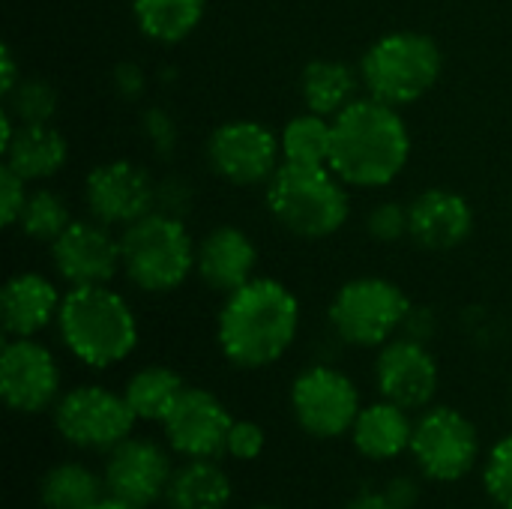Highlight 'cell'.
Instances as JSON below:
<instances>
[{
    "label": "cell",
    "mask_w": 512,
    "mask_h": 509,
    "mask_svg": "<svg viewBox=\"0 0 512 509\" xmlns=\"http://www.w3.org/2000/svg\"><path fill=\"white\" fill-rule=\"evenodd\" d=\"M300 330V300L279 279L255 276L231 291L216 315V342L237 369H267L288 354Z\"/></svg>",
    "instance_id": "1"
},
{
    "label": "cell",
    "mask_w": 512,
    "mask_h": 509,
    "mask_svg": "<svg viewBox=\"0 0 512 509\" xmlns=\"http://www.w3.org/2000/svg\"><path fill=\"white\" fill-rule=\"evenodd\" d=\"M411 159V132L396 105L375 96L354 99L333 117L330 171L360 189L390 186Z\"/></svg>",
    "instance_id": "2"
},
{
    "label": "cell",
    "mask_w": 512,
    "mask_h": 509,
    "mask_svg": "<svg viewBox=\"0 0 512 509\" xmlns=\"http://www.w3.org/2000/svg\"><path fill=\"white\" fill-rule=\"evenodd\" d=\"M57 333L66 351L90 369H111L138 345L135 312L111 285L69 288L57 312Z\"/></svg>",
    "instance_id": "3"
},
{
    "label": "cell",
    "mask_w": 512,
    "mask_h": 509,
    "mask_svg": "<svg viewBox=\"0 0 512 509\" xmlns=\"http://www.w3.org/2000/svg\"><path fill=\"white\" fill-rule=\"evenodd\" d=\"M348 183H342L327 165L306 168L282 162L273 180L264 186V201L273 219L306 240H324L345 228L351 216Z\"/></svg>",
    "instance_id": "4"
},
{
    "label": "cell",
    "mask_w": 512,
    "mask_h": 509,
    "mask_svg": "<svg viewBox=\"0 0 512 509\" xmlns=\"http://www.w3.org/2000/svg\"><path fill=\"white\" fill-rule=\"evenodd\" d=\"M123 273L147 294L177 291L195 270L198 246L177 213L150 210L120 231Z\"/></svg>",
    "instance_id": "5"
},
{
    "label": "cell",
    "mask_w": 512,
    "mask_h": 509,
    "mask_svg": "<svg viewBox=\"0 0 512 509\" xmlns=\"http://www.w3.org/2000/svg\"><path fill=\"white\" fill-rule=\"evenodd\" d=\"M363 90L387 105H414L441 78L444 57L432 36L417 30H393L375 39L360 57Z\"/></svg>",
    "instance_id": "6"
},
{
    "label": "cell",
    "mask_w": 512,
    "mask_h": 509,
    "mask_svg": "<svg viewBox=\"0 0 512 509\" xmlns=\"http://www.w3.org/2000/svg\"><path fill=\"white\" fill-rule=\"evenodd\" d=\"M414 306L402 285L381 276L345 282L330 303L333 333L354 348H381L408 324Z\"/></svg>",
    "instance_id": "7"
},
{
    "label": "cell",
    "mask_w": 512,
    "mask_h": 509,
    "mask_svg": "<svg viewBox=\"0 0 512 509\" xmlns=\"http://www.w3.org/2000/svg\"><path fill=\"white\" fill-rule=\"evenodd\" d=\"M138 417L132 414L123 393H114L99 384H81L63 393L54 405V429L57 435L90 453H111L123 444Z\"/></svg>",
    "instance_id": "8"
},
{
    "label": "cell",
    "mask_w": 512,
    "mask_h": 509,
    "mask_svg": "<svg viewBox=\"0 0 512 509\" xmlns=\"http://www.w3.org/2000/svg\"><path fill=\"white\" fill-rule=\"evenodd\" d=\"M408 453L414 456V465L423 471V477L435 483H459L477 468L480 435L462 411L438 405L414 420Z\"/></svg>",
    "instance_id": "9"
},
{
    "label": "cell",
    "mask_w": 512,
    "mask_h": 509,
    "mask_svg": "<svg viewBox=\"0 0 512 509\" xmlns=\"http://www.w3.org/2000/svg\"><path fill=\"white\" fill-rule=\"evenodd\" d=\"M291 411L297 426L321 441L354 429L363 405L357 384L333 366H309L291 384Z\"/></svg>",
    "instance_id": "10"
},
{
    "label": "cell",
    "mask_w": 512,
    "mask_h": 509,
    "mask_svg": "<svg viewBox=\"0 0 512 509\" xmlns=\"http://www.w3.org/2000/svg\"><path fill=\"white\" fill-rule=\"evenodd\" d=\"M207 159L234 186H267L282 165V141L258 120H228L210 135Z\"/></svg>",
    "instance_id": "11"
},
{
    "label": "cell",
    "mask_w": 512,
    "mask_h": 509,
    "mask_svg": "<svg viewBox=\"0 0 512 509\" xmlns=\"http://www.w3.org/2000/svg\"><path fill=\"white\" fill-rule=\"evenodd\" d=\"M0 396L18 414H42L63 396L60 366L36 336L6 339L0 351Z\"/></svg>",
    "instance_id": "12"
},
{
    "label": "cell",
    "mask_w": 512,
    "mask_h": 509,
    "mask_svg": "<svg viewBox=\"0 0 512 509\" xmlns=\"http://www.w3.org/2000/svg\"><path fill=\"white\" fill-rule=\"evenodd\" d=\"M234 426L222 399L204 387H186L162 420L165 444L183 459H219Z\"/></svg>",
    "instance_id": "13"
},
{
    "label": "cell",
    "mask_w": 512,
    "mask_h": 509,
    "mask_svg": "<svg viewBox=\"0 0 512 509\" xmlns=\"http://www.w3.org/2000/svg\"><path fill=\"white\" fill-rule=\"evenodd\" d=\"M156 186L150 174L129 162L114 159L96 165L84 180V204L93 219H99L108 228H126L156 210Z\"/></svg>",
    "instance_id": "14"
},
{
    "label": "cell",
    "mask_w": 512,
    "mask_h": 509,
    "mask_svg": "<svg viewBox=\"0 0 512 509\" xmlns=\"http://www.w3.org/2000/svg\"><path fill=\"white\" fill-rule=\"evenodd\" d=\"M54 273L69 288L108 285L123 270L120 237L99 219H72V225L51 243Z\"/></svg>",
    "instance_id": "15"
},
{
    "label": "cell",
    "mask_w": 512,
    "mask_h": 509,
    "mask_svg": "<svg viewBox=\"0 0 512 509\" xmlns=\"http://www.w3.org/2000/svg\"><path fill=\"white\" fill-rule=\"evenodd\" d=\"M105 492L108 498L135 504V507H150L165 498V489L174 477L171 456L162 444L150 438H126L117 444L111 453H105Z\"/></svg>",
    "instance_id": "16"
},
{
    "label": "cell",
    "mask_w": 512,
    "mask_h": 509,
    "mask_svg": "<svg viewBox=\"0 0 512 509\" xmlns=\"http://www.w3.org/2000/svg\"><path fill=\"white\" fill-rule=\"evenodd\" d=\"M438 363L423 339L399 336L378 348L375 387L381 399L402 405L405 411H423L438 393Z\"/></svg>",
    "instance_id": "17"
},
{
    "label": "cell",
    "mask_w": 512,
    "mask_h": 509,
    "mask_svg": "<svg viewBox=\"0 0 512 509\" xmlns=\"http://www.w3.org/2000/svg\"><path fill=\"white\" fill-rule=\"evenodd\" d=\"M474 231V210L453 189H426L408 204V237L429 252H450Z\"/></svg>",
    "instance_id": "18"
},
{
    "label": "cell",
    "mask_w": 512,
    "mask_h": 509,
    "mask_svg": "<svg viewBox=\"0 0 512 509\" xmlns=\"http://www.w3.org/2000/svg\"><path fill=\"white\" fill-rule=\"evenodd\" d=\"M255 267H258V249L252 237L234 225H219L198 243L195 273L210 291L222 297L252 282Z\"/></svg>",
    "instance_id": "19"
},
{
    "label": "cell",
    "mask_w": 512,
    "mask_h": 509,
    "mask_svg": "<svg viewBox=\"0 0 512 509\" xmlns=\"http://www.w3.org/2000/svg\"><path fill=\"white\" fill-rule=\"evenodd\" d=\"M60 291L42 273H15L0 288V321L9 339H33L60 312Z\"/></svg>",
    "instance_id": "20"
},
{
    "label": "cell",
    "mask_w": 512,
    "mask_h": 509,
    "mask_svg": "<svg viewBox=\"0 0 512 509\" xmlns=\"http://www.w3.org/2000/svg\"><path fill=\"white\" fill-rule=\"evenodd\" d=\"M351 438H354L357 453L372 462L399 459L402 453L411 450V438H414L411 411H405L402 405L387 402V399L366 405L351 429Z\"/></svg>",
    "instance_id": "21"
},
{
    "label": "cell",
    "mask_w": 512,
    "mask_h": 509,
    "mask_svg": "<svg viewBox=\"0 0 512 509\" xmlns=\"http://www.w3.org/2000/svg\"><path fill=\"white\" fill-rule=\"evenodd\" d=\"M3 162L27 183L48 180L69 162V144L51 123H18L12 141L3 147Z\"/></svg>",
    "instance_id": "22"
},
{
    "label": "cell",
    "mask_w": 512,
    "mask_h": 509,
    "mask_svg": "<svg viewBox=\"0 0 512 509\" xmlns=\"http://www.w3.org/2000/svg\"><path fill=\"white\" fill-rule=\"evenodd\" d=\"M231 495V477L216 459H186V465L174 468L162 501L168 509H228Z\"/></svg>",
    "instance_id": "23"
},
{
    "label": "cell",
    "mask_w": 512,
    "mask_h": 509,
    "mask_svg": "<svg viewBox=\"0 0 512 509\" xmlns=\"http://www.w3.org/2000/svg\"><path fill=\"white\" fill-rule=\"evenodd\" d=\"M360 69L342 63V60H312L300 75V93L306 102V111H315L321 117H336L345 111L354 99H360Z\"/></svg>",
    "instance_id": "24"
},
{
    "label": "cell",
    "mask_w": 512,
    "mask_h": 509,
    "mask_svg": "<svg viewBox=\"0 0 512 509\" xmlns=\"http://www.w3.org/2000/svg\"><path fill=\"white\" fill-rule=\"evenodd\" d=\"M138 30L162 45L189 39L207 9V0H129Z\"/></svg>",
    "instance_id": "25"
},
{
    "label": "cell",
    "mask_w": 512,
    "mask_h": 509,
    "mask_svg": "<svg viewBox=\"0 0 512 509\" xmlns=\"http://www.w3.org/2000/svg\"><path fill=\"white\" fill-rule=\"evenodd\" d=\"M105 498V480L81 462H60L39 483L42 509H96Z\"/></svg>",
    "instance_id": "26"
},
{
    "label": "cell",
    "mask_w": 512,
    "mask_h": 509,
    "mask_svg": "<svg viewBox=\"0 0 512 509\" xmlns=\"http://www.w3.org/2000/svg\"><path fill=\"white\" fill-rule=\"evenodd\" d=\"M183 390H186V384L174 369H168V366H144L126 381L123 396H126V402H129V408H132V414L138 420L162 423Z\"/></svg>",
    "instance_id": "27"
},
{
    "label": "cell",
    "mask_w": 512,
    "mask_h": 509,
    "mask_svg": "<svg viewBox=\"0 0 512 509\" xmlns=\"http://www.w3.org/2000/svg\"><path fill=\"white\" fill-rule=\"evenodd\" d=\"M282 141V162L306 165V168H330V147H333V120L315 111H303L291 117L279 135Z\"/></svg>",
    "instance_id": "28"
},
{
    "label": "cell",
    "mask_w": 512,
    "mask_h": 509,
    "mask_svg": "<svg viewBox=\"0 0 512 509\" xmlns=\"http://www.w3.org/2000/svg\"><path fill=\"white\" fill-rule=\"evenodd\" d=\"M72 225V213L69 204L60 198V192L51 189H36L27 195V204L18 216V228L24 237L36 240V243H54L66 228Z\"/></svg>",
    "instance_id": "29"
},
{
    "label": "cell",
    "mask_w": 512,
    "mask_h": 509,
    "mask_svg": "<svg viewBox=\"0 0 512 509\" xmlns=\"http://www.w3.org/2000/svg\"><path fill=\"white\" fill-rule=\"evenodd\" d=\"M6 111L15 117V123H51L57 114V93L42 78H21L6 96Z\"/></svg>",
    "instance_id": "30"
},
{
    "label": "cell",
    "mask_w": 512,
    "mask_h": 509,
    "mask_svg": "<svg viewBox=\"0 0 512 509\" xmlns=\"http://www.w3.org/2000/svg\"><path fill=\"white\" fill-rule=\"evenodd\" d=\"M483 486L495 507L512 509V432L489 450L483 465Z\"/></svg>",
    "instance_id": "31"
},
{
    "label": "cell",
    "mask_w": 512,
    "mask_h": 509,
    "mask_svg": "<svg viewBox=\"0 0 512 509\" xmlns=\"http://www.w3.org/2000/svg\"><path fill=\"white\" fill-rule=\"evenodd\" d=\"M366 228L378 243H399L408 237V204L381 201L369 210Z\"/></svg>",
    "instance_id": "32"
},
{
    "label": "cell",
    "mask_w": 512,
    "mask_h": 509,
    "mask_svg": "<svg viewBox=\"0 0 512 509\" xmlns=\"http://www.w3.org/2000/svg\"><path fill=\"white\" fill-rule=\"evenodd\" d=\"M27 180L15 171V168H9L6 162L0 165V222L9 228V225H18V216H21V210H24V204H27Z\"/></svg>",
    "instance_id": "33"
},
{
    "label": "cell",
    "mask_w": 512,
    "mask_h": 509,
    "mask_svg": "<svg viewBox=\"0 0 512 509\" xmlns=\"http://www.w3.org/2000/svg\"><path fill=\"white\" fill-rule=\"evenodd\" d=\"M264 444H267V435L255 420H234L225 453L237 462H252L264 453Z\"/></svg>",
    "instance_id": "34"
},
{
    "label": "cell",
    "mask_w": 512,
    "mask_h": 509,
    "mask_svg": "<svg viewBox=\"0 0 512 509\" xmlns=\"http://www.w3.org/2000/svg\"><path fill=\"white\" fill-rule=\"evenodd\" d=\"M24 75L18 72V63H15V54H12V48L9 45H3L0 48V93H3V99L18 87V81H21Z\"/></svg>",
    "instance_id": "35"
},
{
    "label": "cell",
    "mask_w": 512,
    "mask_h": 509,
    "mask_svg": "<svg viewBox=\"0 0 512 509\" xmlns=\"http://www.w3.org/2000/svg\"><path fill=\"white\" fill-rule=\"evenodd\" d=\"M387 495L399 504V509H411L420 501V486L408 477H396L390 486H387Z\"/></svg>",
    "instance_id": "36"
},
{
    "label": "cell",
    "mask_w": 512,
    "mask_h": 509,
    "mask_svg": "<svg viewBox=\"0 0 512 509\" xmlns=\"http://www.w3.org/2000/svg\"><path fill=\"white\" fill-rule=\"evenodd\" d=\"M342 509H399V504L387 495V489H381V492L366 489V492H357Z\"/></svg>",
    "instance_id": "37"
},
{
    "label": "cell",
    "mask_w": 512,
    "mask_h": 509,
    "mask_svg": "<svg viewBox=\"0 0 512 509\" xmlns=\"http://www.w3.org/2000/svg\"><path fill=\"white\" fill-rule=\"evenodd\" d=\"M141 72L135 69V66H120L117 69V84L126 90V93H135L138 87H141V78H138Z\"/></svg>",
    "instance_id": "38"
},
{
    "label": "cell",
    "mask_w": 512,
    "mask_h": 509,
    "mask_svg": "<svg viewBox=\"0 0 512 509\" xmlns=\"http://www.w3.org/2000/svg\"><path fill=\"white\" fill-rule=\"evenodd\" d=\"M96 509H147V507H135V504H126V501H117V498H105Z\"/></svg>",
    "instance_id": "39"
},
{
    "label": "cell",
    "mask_w": 512,
    "mask_h": 509,
    "mask_svg": "<svg viewBox=\"0 0 512 509\" xmlns=\"http://www.w3.org/2000/svg\"><path fill=\"white\" fill-rule=\"evenodd\" d=\"M252 509H282V507H273V504H261V507H252Z\"/></svg>",
    "instance_id": "40"
},
{
    "label": "cell",
    "mask_w": 512,
    "mask_h": 509,
    "mask_svg": "<svg viewBox=\"0 0 512 509\" xmlns=\"http://www.w3.org/2000/svg\"><path fill=\"white\" fill-rule=\"evenodd\" d=\"M483 509H504V507H495V504H492V507H483Z\"/></svg>",
    "instance_id": "41"
}]
</instances>
